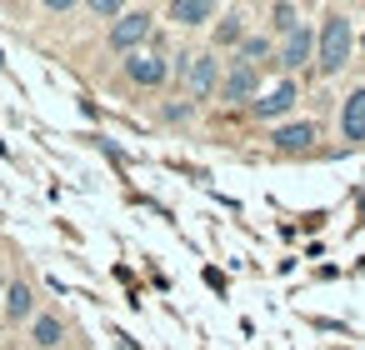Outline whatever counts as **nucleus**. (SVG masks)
Returning a JSON list of instances; mask_svg holds the SVG:
<instances>
[{"mask_svg":"<svg viewBox=\"0 0 365 350\" xmlns=\"http://www.w3.org/2000/svg\"><path fill=\"white\" fill-rule=\"evenodd\" d=\"M345 61H350V21L345 16H325V26H320V71L335 76Z\"/></svg>","mask_w":365,"mask_h":350,"instance_id":"f257e3e1","label":"nucleus"},{"mask_svg":"<svg viewBox=\"0 0 365 350\" xmlns=\"http://www.w3.org/2000/svg\"><path fill=\"white\" fill-rule=\"evenodd\" d=\"M185 91L195 96V101H205L210 91H215V81H220V61L215 56H185Z\"/></svg>","mask_w":365,"mask_h":350,"instance_id":"f03ea898","label":"nucleus"},{"mask_svg":"<svg viewBox=\"0 0 365 350\" xmlns=\"http://www.w3.org/2000/svg\"><path fill=\"white\" fill-rule=\"evenodd\" d=\"M145 36H150V16H145V11H125V16L110 26V46H115V51H135Z\"/></svg>","mask_w":365,"mask_h":350,"instance_id":"7ed1b4c3","label":"nucleus"},{"mask_svg":"<svg viewBox=\"0 0 365 350\" xmlns=\"http://www.w3.org/2000/svg\"><path fill=\"white\" fill-rule=\"evenodd\" d=\"M125 76H130L135 86H160V81L170 76V66H165V56H145V51H135V56H125Z\"/></svg>","mask_w":365,"mask_h":350,"instance_id":"20e7f679","label":"nucleus"},{"mask_svg":"<svg viewBox=\"0 0 365 350\" xmlns=\"http://www.w3.org/2000/svg\"><path fill=\"white\" fill-rule=\"evenodd\" d=\"M255 86H260L255 66H240V61H235V71H230V76H225V86H220V101H250V96H255Z\"/></svg>","mask_w":365,"mask_h":350,"instance_id":"39448f33","label":"nucleus"},{"mask_svg":"<svg viewBox=\"0 0 365 350\" xmlns=\"http://www.w3.org/2000/svg\"><path fill=\"white\" fill-rule=\"evenodd\" d=\"M340 135H345V140H365V91H350V96H345Z\"/></svg>","mask_w":365,"mask_h":350,"instance_id":"423d86ee","label":"nucleus"},{"mask_svg":"<svg viewBox=\"0 0 365 350\" xmlns=\"http://www.w3.org/2000/svg\"><path fill=\"white\" fill-rule=\"evenodd\" d=\"M310 31L305 26H295V31H285V46H280V66H305L310 61Z\"/></svg>","mask_w":365,"mask_h":350,"instance_id":"0eeeda50","label":"nucleus"},{"mask_svg":"<svg viewBox=\"0 0 365 350\" xmlns=\"http://www.w3.org/2000/svg\"><path fill=\"white\" fill-rule=\"evenodd\" d=\"M0 305H6V315L11 320H31V310H36V295H31V285H6V295H0Z\"/></svg>","mask_w":365,"mask_h":350,"instance_id":"6e6552de","label":"nucleus"},{"mask_svg":"<svg viewBox=\"0 0 365 350\" xmlns=\"http://www.w3.org/2000/svg\"><path fill=\"white\" fill-rule=\"evenodd\" d=\"M290 105H295V86H290V81H280L265 101H255V115H260V120H270V115H285Z\"/></svg>","mask_w":365,"mask_h":350,"instance_id":"1a4fd4ad","label":"nucleus"},{"mask_svg":"<svg viewBox=\"0 0 365 350\" xmlns=\"http://www.w3.org/2000/svg\"><path fill=\"white\" fill-rule=\"evenodd\" d=\"M210 16H215L210 0H175V6H170V21H180V26H200Z\"/></svg>","mask_w":365,"mask_h":350,"instance_id":"9d476101","label":"nucleus"},{"mask_svg":"<svg viewBox=\"0 0 365 350\" xmlns=\"http://www.w3.org/2000/svg\"><path fill=\"white\" fill-rule=\"evenodd\" d=\"M310 140H315V125H310V120H300V125H280V130H275V145H280V150H305Z\"/></svg>","mask_w":365,"mask_h":350,"instance_id":"9b49d317","label":"nucleus"},{"mask_svg":"<svg viewBox=\"0 0 365 350\" xmlns=\"http://www.w3.org/2000/svg\"><path fill=\"white\" fill-rule=\"evenodd\" d=\"M36 345H61V320L56 315H41L36 320Z\"/></svg>","mask_w":365,"mask_h":350,"instance_id":"f8f14e48","label":"nucleus"},{"mask_svg":"<svg viewBox=\"0 0 365 350\" xmlns=\"http://www.w3.org/2000/svg\"><path fill=\"white\" fill-rule=\"evenodd\" d=\"M215 41H220V46H230V41H240V16H225V21L215 26Z\"/></svg>","mask_w":365,"mask_h":350,"instance_id":"ddd939ff","label":"nucleus"},{"mask_svg":"<svg viewBox=\"0 0 365 350\" xmlns=\"http://www.w3.org/2000/svg\"><path fill=\"white\" fill-rule=\"evenodd\" d=\"M265 51H270V46H265L260 36H250V41L240 46V66H250V61H265Z\"/></svg>","mask_w":365,"mask_h":350,"instance_id":"4468645a","label":"nucleus"},{"mask_svg":"<svg viewBox=\"0 0 365 350\" xmlns=\"http://www.w3.org/2000/svg\"><path fill=\"white\" fill-rule=\"evenodd\" d=\"M275 26H280V31H295V11H290V6H275Z\"/></svg>","mask_w":365,"mask_h":350,"instance_id":"2eb2a0df","label":"nucleus"},{"mask_svg":"<svg viewBox=\"0 0 365 350\" xmlns=\"http://www.w3.org/2000/svg\"><path fill=\"white\" fill-rule=\"evenodd\" d=\"M91 11H96V16H125V11L115 6V0H96V6H91Z\"/></svg>","mask_w":365,"mask_h":350,"instance_id":"dca6fc26","label":"nucleus"},{"mask_svg":"<svg viewBox=\"0 0 365 350\" xmlns=\"http://www.w3.org/2000/svg\"><path fill=\"white\" fill-rule=\"evenodd\" d=\"M0 295H6V280H0Z\"/></svg>","mask_w":365,"mask_h":350,"instance_id":"f3484780","label":"nucleus"}]
</instances>
